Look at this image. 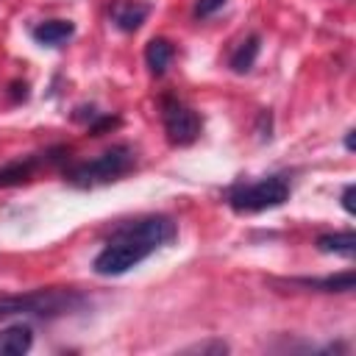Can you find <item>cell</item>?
Returning a JSON list of instances; mask_svg holds the SVG:
<instances>
[{"instance_id":"6da1fadb","label":"cell","mask_w":356,"mask_h":356,"mask_svg":"<svg viewBox=\"0 0 356 356\" xmlns=\"http://www.w3.org/2000/svg\"><path fill=\"white\" fill-rule=\"evenodd\" d=\"M86 303L89 298L78 289L47 286V289H33V292H19V295H0V317L28 314L39 320H56V317L81 312Z\"/></svg>"},{"instance_id":"ac0fdd59","label":"cell","mask_w":356,"mask_h":356,"mask_svg":"<svg viewBox=\"0 0 356 356\" xmlns=\"http://www.w3.org/2000/svg\"><path fill=\"white\" fill-rule=\"evenodd\" d=\"M6 92H8V103H14V106L22 103V100H28V83L25 81H11Z\"/></svg>"},{"instance_id":"ba28073f","label":"cell","mask_w":356,"mask_h":356,"mask_svg":"<svg viewBox=\"0 0 356 356\" xmlns=\"http://www.w3.org/2000/svg\"><path fill=\"white\" fill-rule=\"evenodd\" d=\"M147 14H150V6L139 3V0H114L111 8H108V17H111L114 28L122 31V33L139 31L142 22L147 19Z\"/></svg>"},{"instance_id":"7c38bea8","label":"cell","mask_w":356,"mask_h":356,"mask_svg":"<svg viewBox=\"0 0 356 356\" xmlns=\"http://www.w3.org/2000/svg\"><path fill=\"white\" fill-rule=\"evenodd\" d=\"M259 53H261V36H259V33H248V36L231 50V56H228L231 72H236V75L250 72L253 64H256V58H259Z\"/></svg>"},{"instance_id":"5b68a950","label":"cell","mask_w":356,"mask_h":356,"mask_svg":"<svg viewBox=\"0 0 356 356\" xmlns=\"http://www.w3.org/2000/svg\"><path fill=\"white\" fill-rule=\"evenodd\" d=\"M161 125H164L167 142L172 147H189L192 142H197V136L203 131L200 114L192 106H186L184 100H178L175 95L161 97Z\"/></svg>"},{"instance_id":"8992f818","label":"cell","mask_w":356,"mask_h":356,"mask_svg":"<svg viewBox=\"0 0 356 356\" xmlns=\"http://www.w3.org/2000/svg\"><path fill=\"white\" fill-rule=\"evenodd\" d=\"M67 156H70V150H67L64 145H53V147L42 150V153L22 156V159H11V161H6V164L0 167V189L22 186V184H28V181L36 175V170L61 164V161H67Z\"/></svg>"},{"instance_id":"3957f363","label":"cell","mask_w":356,"mask_h":356,"mask_svg":"<svg viewBox=\"0 0 356 356\" xmlns=\"http://www.w3.org/2000/svg\"><path fill=\"white\" fill-rule=\"evenodd\" d=\"M292 195V184L286 172H273L264 175L259 181H239L234 186L225 189V203L234 214H259L267 209H278L289 200Z\"/></svg>"},{"instance_id":"44dd1931","label":"cell","mask_w":356,"mask_h":356,"mask_svg":"<svg viewBox=\"0 0 356 356\" xmlns=\"http://www.w3.org/2000/svg\"><path fill=\"white\" fill-rule=\"evenodd\" d=\"M353 192H356V186L353 184H345V189H342V209L348 214H356V209H353Z\"/></svg>"},{"instance_id":"9c48e42d","label":"cell","mask_w":356,"mask_h":356,"mask_svg":"<svg viewBox=\"0 0 356 356\" xmlns=\"http://www.w3.org/2000/svg\"><path fill=\"white\" fill-rule=\"evenodd\" d=\"M75 36L72 19H42L31 28V39L42 47H61Z\"/></svg>"},{"instance_id":"ffe728a7","label":"cell","mask_w":356,"mask_h":356,"mask_svg":"<svg viewBox=\"0 0 356 356\" xmlns=\"http://www.w3.org/2000/svg\"><path fill=\"white\" fill-rule=\"evenodd\" d=\"M97 114H100V111H97L95 106H75V111H72L70 117H72L75 122H81V125H89V122H92Z\"/></svg>"},{"instance_id":"52a82bcc","label":"cell","mask_w":356,"mask_h":356,"mask_svg":"<svg viewBox=\"0 0 356 356\" xmlns=\"http://www.w3.org/2000/svg\"><path fill=\"white\" fill-rule=\"evenodd\" d=\"M122 231L145 239L147 245H153L156 250L159 248H167L170 242H175L178 236V222L170 217V214H142V217H134V220H122L117 222Z\"/></svg>"},{"instance_id":"2e32d148","label":"cell","mask_w":356,"mask_h":356,"mask_svg":"<svg viewBox=\"0 0 356 356\" xmlns=\"http://www.w3.org/2000/svg\"><path fill=\"white\" fill-rule=\"evenodd\" d=\"M231 348H228V342H222V339H203V342H195V345H189V348H184V353H211V356H222V353H228Z\"/></svg>"},{"instance_id":"d6986e66","label":"cell","mask_w":356,"mask_h":356,"mask_svg":"<svg viewBox=\"0 0 356 356\" xmlns=\"http://www.w3.org/2000/svg\"><path fill=\"white\" fill-rule=\"evenodd\" d=\"M256 131H259V139H261V142H267V139L273 136V114H270L267 108H264V111H259Z\"/></svg>"},{"instance_id":"7a4b0ae2","label":"cell","mask_w":356,"mask_h":356,"mask_svg":"<svg viewBox=\"0 0 356 356\" xmlns=\"http://www.w3.org/2000/svg\"><path fill=\"white\" fill-rule=\"evenodd\" d=\"M134 167H136V150L131 145L120 142V145H111L108 150H103L100 156H95L89 161L64 164L61 178H64V184H70L75 189H97V186L120 181Z\"/></svg>"},{"instance_id":"e0dca14e","label":"cell","mask_w":356,"mask_h":356,"mask_svg":"<svg viewBox=\"0 0 356 356\" xmlns=\"http://www.w3.org/2000/svg\"><path fill=\"white\" fill-rule=\"evenodd\" d=\"M222 6H225V0H195L192 17H195V19H209V17H214Z\"/></svg>"},{"instance_id":"7402d4cb","label":"cell","mask_w":356,"mask_h":356,"mask_svg":"<svg viewBox=\"0 0 356 356\" xmlns=\"http://www.w3.org/2000/svg\"><path fill=\"white\" fill-rule=\"evenodd\" d=\"M353 134H356V131H348V134H345V147H348V150L356 147V145H353Z\"/></svg>"},{"instance_id":"30bf717a","label":"cell","mask_w":356,"mask_h":356,"mask_svg":"<svg viewBox=\"0 0 356 356\" xmlns=\"http://www.w3.org/2000/svg\"><path fill=\"white\" fill-rule=\"evenodd\" d=\"M33 345V328L28 323H11L0 328V356H22Z\"/></svg>"},{"instance_id":"4fadbf2b","label":"cell","mask_w":356,"mask_h":356,"mask_svg":"<svg viewBox=\"0 0 356 356\" xmlns=\"http://www.w3.org/2000/svg\"><path fill=\"white\" fill-rule=\"evenodd\" d=\"M289 284L317 289V292H353L356 278H353V270H342V273H331L323 278H289Z\"/></svg>"},{"instance_id":"8fae6325","label":"cell","mask_w":356,"mask_h":356,"mask_svg":"<svg viewBox=\"0 0 356 356\" xmlns=\"http://www.w3.org/2000/svg\"><path fill=\"white\" fill-rule=\"evenodd\" d=\"M172 58H175V44H172L170 39H164V36H153V39L145 44V64H147L150 75L161 78V75L170 70Z\"/></svg>"},{"instance_id":"277c9868","label":"cell","mask_w":356,"mask_h":356,"mask_svg":"<svg viewBox=\"0 0 356 356\" xmlns=\"http://www.w3.org/2000/svg\"><path fill=\"white\" fill-rule=\"evenodd\" d=\"M150 253H156L153 245H147L145 239H139V236L122 231L120 225H114L111 236L106 239V245L95 256L92 270L103 278H117V275H125L128 270H134L136 264H142Z\"/></svg>"},{"instance_id":"5bb4252c","label":"cell","mask_w":356,"mask_h":356,"mask_svg":"<svg viewBox=\"0 0 356 356\" xmlns=\"http://www.w3.org/2000/svg\"><path fill=\"white\" fill-rule=\"evenodd\" d=\"M314 248H317L320 253H334V256L353 259V253H356V234H353V231L320 234V236L314 239Z\"/></svg>"},{"instance_id":"9a60e30c","label":"cell","mask_w":356,"mask_h":356,"mask_svg":"<svg viewBox=\"0 0 356 356\" xmlns=\"http://www.w3.org/2000/svg\"><path fill=\"white\" fill-rule=\"evenodd\" d=\"M122 125V120L117 117V114H97L89 125H86V134L89 136H103V134H108V131H114V128H120Z\"/></svg>"}]
</instances>
